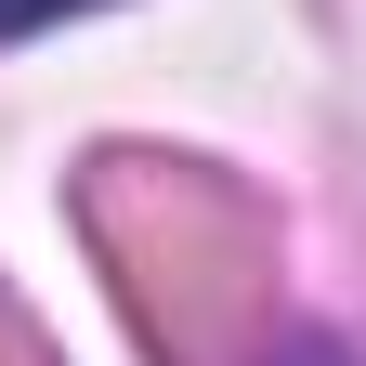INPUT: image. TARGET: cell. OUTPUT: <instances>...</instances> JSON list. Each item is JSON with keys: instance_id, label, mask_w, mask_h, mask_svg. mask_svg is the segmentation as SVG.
<instances>
[{"instance_id": "1", "label": "cell", "mask_w": 366, "mask_h": 366, "mask_svg": "<svg viewBox=\"0 0 366 366\" xmlns=\"http://www.w3.org/2000/svg\"><path fill=\"white\" fill-rule=\"evenodd\" d=\"M79 236L105 249L131 327L157 366H236L274 301V222L197 157H92L79 170Z\"/></svg>"}, {"instance_id": "2", "label": "cell", "mask_w": 366, "mask_h": 366, "mask_svg": "<svg viewBox=\"0 0 366 366\" xmlns=\"http://www.w3.org/2000/svg\"><path fill=\"white\" fill-rule=\"evenodd\" d=\"M262 366H353L327 327H288V340H262Z\"/></svg>"}, {"instance_id": "3", "label": "cell", "mask_w": 366, "mask_h": 366, "mask_svg": "<svg viewBox=\"0 0 366 366\" xmlns=\"http://www.w3.org/2000/svg\"><path fill=\"white\" fill-rule=\"evenodd\" d=\"M0 366H53V353H39V327L14 314V288H0Z\"/></svg>"}, {"instance_id": "4", "label": "cell", "mask_w": 366, "mask_h": 366, "mask_svg": "<svg viewBox=\"0 0 366 366\" xmlns=\"http://www.w3.org/2000/svg\"><path fill=\"white\" fill-rule=\"evenodd\" d=\"M53 14H92V0H0V39H26V26H53Z\"/></svg>"}]
</instances>
